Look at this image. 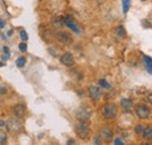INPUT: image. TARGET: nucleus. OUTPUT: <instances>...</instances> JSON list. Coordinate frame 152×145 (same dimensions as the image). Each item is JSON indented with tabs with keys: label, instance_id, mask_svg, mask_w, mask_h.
Instances as JSON below:
<instances>
[{
	"label": "nucleus",
	"instance_id": "10",
	"mask_svg": "<svg viewBox=\"0 0 152 145\" xmlns=\"http://www.w3.org/2000/svg\"><path fill=\"white\" fill-rule=\"evenodd\" d=\"M5 127H8V130H11V131H19L20 129H21V124H20V122L18 119H10L7 123H5Z\"/></svg>",
	"mask_w": 152,
	"mask_h": 145
},
{
	"label": "nucleus",
	"instance_id": "17",
	"mask_svg": "<svg viewBox=\"0 0 152 145\" xmlns=\"http://www.w3.org/2000/svg\"><path fill=\"white\" fill-rule=\"evenodd\" d=\"M7 142V135L4 130H0V144H5Z\"/></svg>",
	"mask_w": 152,
	"mask_h": 145
},
{
	"label": "nucleus",
	"instance_id": "8",
	"mask_svg": "<svg viewBox=\"0 0 152 145\" xmlns=\"http://www.w3.org/2000/svg\"><path fill=\"white\" fill-rule=\"evenodd\" d=\"M88 92H89L90 97H91L94 101H99V100L102 98V96H103L102 90H101L99 88H97V87H94V86H91V87L88 88Z\"/></svg>",
	"mask_w": 152,
	"mask_h": 145
},
{
	"label": "nucleus",
	"instance_id": "11",
	"mask_svg": "<svg viewBox=\"0 0 152 145\" xmlns=\"http://www.w3.org/2000/svg\"><path fill=\"white\" fill-rule=\"evenodd\" d=\"M121 107L125 112H130L133 108V102L130 98H122L121 100Z\"/></svg>",
	"mask_w": 152,
	"mask_h": 145
},
{
	"label": "nucleus",
	"instance_id": "9",
	"mask_svg": "<svg viewBox=\"0 0 152 145\" xmlns=\"http://www.w3.org/2000/svg\"><path fill=\"white\" fill-rule=\"evenodd\" d=\"M113 131L110 130V129H108V127H104V129H102L101 131H99V136H101V138L104 141V142H107V143H109L111 139H113Z\"/></svg>",
	"mask_w": 152,
	"mask_h": 145
},
{
	"label": "nucleus",
	"instance_id": "6",
	"mask_svg": "<svg viewBox=\"0 0 152 145\" xmlns=\"http://www.w3.org/2000/svg\"><path fill=\"white\" fill-rule=\"evenodd\" d=\"M75 116L80 122H88L89 118H90V112H89L88 110H86V109L80 108L76 110Z\"/></svg>",
	"mask_w": 152,
	"mask_h": 145
},
{
	"label": "nucleus",
	"instance_id": "27",
	"mask_svg": "<svg viewBox=\"0 0 152 145\" xmlns=\"http://www.w3.org/2000/svg\"><path fill=\"white\" fill-rule=\"evenodd\" d=\"M94 143H95V144H98V143H101L99 138H95V139H94Z\"/></svg>",
	"mask_w": 152,
	"mask_h": 145
},
{
	"label": "nucleus",
	"instance_id": "16",
	"mask_svg": "<svg viewBox=\"0 0 152 145\" xmlns=\"http://www.w3.org/2000/svg\"><path fill=\"white\" fill-rule=\"evenodd\" d=\"M144 62H145V64L148 66V72H149V74H151V72H152V61H151V57H150V56H146V55H144Z\"/></svg>",
	"mask_w": 152,
	"mask_h": 145
},
{
	"label": "nucleus",
	"instance_id": "18",
	"mask_svg": "<svg viewBox=\"0 0 152 145\" xmlns=\"http://www.w3.org/2000/svg\"><path fill=\"white\" fill-rule=\"evenodd\" d=\"M25 64H26V57H25V56H20L19 59L17 60V66H18L19 68H22Z\"/></svg>",
	"mask_w": 152,
	"mask_h": 145
},
{
	"label": "nucleus",
	"instance_id": "3",
	"mask_svg": "<svg viewBox=\"0 0 152 145\" xmlns=\"http://www.w3.org/2000/svg\"><path fill=\"white\" fill-rule=\"evenodd\" d=\"M136 115L140 119H146L150 117V108L145 104H140L136 108Z\"/></svg>",
	"mask_w": 152,
	"mask_h": 145
},
{
	"label": "nucleus",
	"instance_id": "24",
	"mask_svg": "<svg viewBox=\"0 0 152 145\" xmlns=\"http://www.w3.org/2000/svg\"><path fill=\"white\" fill-rule=\"evenodd\" d=\"M115 144L116 145H123L124 143H123V141H122L121 138H116V139H115Z\"/></svg>",
	"mask_w": 152,
	"mask_h": 145
},
{
	"label": "nucleus",
	"instance_id": "29",
	"mask_svg": "<svg viewBox=\"0 0 152 145\" xmlns=\"http://www.w3.org/2000/svg\"><path fill=\"white\" fill-rule=\"evenodd\" d=\"M2 66H4V63H2L1 61H0V67H2Z\"/></svg>",
	"mask_w": 152,
	"mask_h": 145
},
{
	"label": "nucleus",
	"instance_id": "14",
	"mask_svg": "<svg viewBox=\"0 0 152 145\" xmlns=\"http://www.w3.org/2000/svg\"><path fill=\"white\" fill-rule=\"evenodd\" d=\"M116 35L118 36V37H122V39H124L125 36H126V32H125V28L123 27V26H118L116 29Z\"/></svg>",
	"mask_w": 152,
	"mask_h": 145
},
{
	"label": "nucleus",
	"instance_id": "23",
	"mask_svg": "<svg viewBox=\"0 0 152 145\" xmlns=\"http://www.w3.org/2000/svg\"><path fill=\"white\" fill-rule=\"evenodd\" d=\"M19 49H20V52H26V51H27V45H26L25 42L20 43V45H19Z\"/></svg>",
	"mask_w": 152,
	"mask_h": 145
},
{
	"label": "nucleus",
	"instance_id": "28",
	"mask_svg": "<svg viewBox=\"0 0 152 145\" xmlns=\"http://www.w3.org/2000/svg\"><path fill=\"white\" fill-rule=\"evenodd\" d=\"M0 127H5V122H4V121H1V119H0Z\"/></svg>",
	"mask_w": 152,
	"mask_h": 145
},
{
	"label": "nucleus",
	"instance_id": "1",
	"mask_svg": "<svg viewBox=\"0 0 152 145\" xmlns=\"http://www.w3.org/2000/svg\"><path fill=\"white\" fill-rule=\"evenodd\" d=\"M75 132L77 135L78 138L86 141L90 137V133H91V129L88 122H80L75 127Z\"/></svg>",
	"mask_w": 152,
	"mask_h": 145
},
{
	"label": "nucleus",
	"instance_id": "20",
	"mask_svg": "<svg viewBox=\"0 0 152 145\" xmlns=\"http://www.w3.org/2000/svg\"><path fill=\"white\" fill-rule=\"evenodd\" d=\"M4 60H8L10 59V48L8 47H4Z\"/></svg>",
	"mask_w": 152,
	"mask_h": 145
},
{
	"label": "nucleus",
	"instance_id": "13",
	"mask_svg": "<svg viewBox=\"0 0 152 145\" xmlns=\"http://www.w3.org/2000/svg\"><path fill=\"white\" fill-rule=\"evenodd\" d=\"M142 135H143V138L145 141H151L152 139V129L151 127H144L143 131H142Z\"/></svg>",
	"mask_w": 152,
	"mask_h": 145
},
{
	"label": "nucleus",
	"instance_id": "4",
	"mask_svg": "<svg viewBox=\"0 0 152 145\" xmlns=\"http://www.w3.org/2000/svg\"><path fill=\"white\" fill-rule=\"evenodd\" d=\"M55 37L57 39V41H60L61 43H63V45H72L73 43V37L69 35L68 33H66V32H56L55 33Z\"/></svg>",
	"mask_w": 152,
	"mask_h": 145
},
{
	"label": "nucleus",
	"instance_id": "15",
	"mask_svg": "<svg viewBox=\"0 0 152 145\" xmlns=\"http://www.w3.org/2000/svg\"><path fill=\"white\" fill-rule=\"evenodd\" d=\"M130 4H131V0H122V6H123V13L124 14H128V12L130 10Z\"/></svg>",
	"mask_w": 152,
	"mask_h": 145
},
{
	"label": "nucleus",
	"instance_id": "7",
	"mask_svg": "<svg viewBox=\"0 0 152 145\" xmlns=\"http://www.w3.org/2000/svg\"><path fill=\"white\" fill-rule=\"evenodd\" d=\"M60 62H61L63 66H66V67H72V66H74V63H75V59H74L73 54H70V53H64V54L60 57Z\"/></svg>",
	"mask_w": 152,
	"mask_h": 145
},
{
	"label": "nucleus",
	"instance_id": "12",
	"mask_svg": "<svg viewBox=\"0 0 152 145\" xmlns=\"http://www.w3.org/2000/svg\"><path fill=\"white\" fill-rule=\"evenodd\" d=\"M13 112H14L17 118H22L25 116V114H26V107L23 104H17L13 108Z\"/></svg>",
	"mask_w": 152,
	"mask_h": 145
},
{
	"label": "nucleus",
	"instance_id": "19",
	"mask_svg": "<svg viewBox=\"0 0 152 145\" xmlns=\"http://www.w3.org/2000/svg\"><path fill=\"white\" fill-rule=\"evenodd\" d=\"M98 84H99L102 88H104V89H110V84H109L105 80H103V78L98 81Z\"/></svg>",
	"mask_w": 152,
	"mask_h": 145
},
{
	"label": "nucleus",
	"instance_id": "26",
	"mask_svg": "<svg viewBox=\"0 0 152 145\" xmlns=\"http://www.w3.org/2000/svg\"><path fill=\"white\" fill-rule=\"evenodd\" d=\"M4 27H5V22L2 19H0V28H4Z\"/></svg>",
	"mask_w": 152,
	"mask_h": 145
},
{
	"label": "nucleus",
	"instance_id": "21",
	"mask_svg": "<svg viewBox=\"0 0 152 145\" xmlns=\"http://www.w3.org/2000/svg\"><path fill=\"white\" fill-rule=\"evenodd\" d=\"M20 36H21V39H22L23 41H27V40H28V34H27L26 31H21V32H20Z\"/></svg>",
	"mask_w": 152,
	"mask_h": 145
},
{
	"label": "nucleus",
	"instance_id": "5",
	"mask_svg": "<svg viewBox=\"0 0 152 145\" xmlns=\"http://www.w3.org/2000/svg\"><path fill=\"white\" fill-rule=\"evenodd\" d=\"M62 21H63V23H64L69 29H72L74 33H76V34H80V33H81V29L78 28V26L76 25V22L74 21V19L72 18V17H66V18L62 19Z\"/></svg>",
	"mask_w": 152,
	"mask_h": 145
},
{
	"label": "nucleus",
	"instance_id": "2",
	"mask_svg": "<svg viewBox=\"0 0 152 145\" xmlns=\"http://www.w3.org/2000/svg\"><path fill=\"white\" fill-rule=\"evenodd\" d=\"M117 115V107L114 103H107L103 107V116L108 119H113Z\"/></svg>",
	"mask_w": 152,
	"mask_h": 145
},
{
	"label": "nucleus",
	"instance_id": "30",
	"mask_svg": "<svg viewBox=\"0 0 152 145\" xmlns=\"http://www.w3.org/2000/svg\"><path fill=\"white\" fill-rule=\"evenodd\" d=\"M142 1H145V0H142Z\"/></svg>",
	"mask_w": 152,
	"mask_h": 145
},
{
	"label": "nucleus",
	"instance_id": "25",
	"mask_svg": "<svg viewBox=\"0 0 152 145\" xmlns=\"http://www.w3.org/2000/svg\"><path fill=\"white\" fill-rule=\"evenodd\" d=\"M7 92V89L5 87H0V94H6Z\"/></svg>",
	"mask_w": 152,
	"mask_h": 145
},
{
	"label": "nucleus",
	"instance_id": "22",
	"mask_svg": "<svg viewBox=\"0 0 152 145\" xmlns=\"http://www.w3.org/2000/svg\"><path fill=\"white\" fill-rule=\"evenodd\" d=\"M143 129H144V127H143L142 124H137V127H134V131H136L137 133H142V131H143Z\"/></svg>",
	"mask_w": 152,
	"mask_h": 145
}]
</instances>
